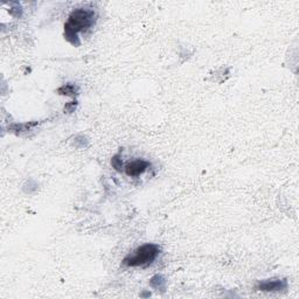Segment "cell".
<instances>
[{
    "mask_svg": "<svg viewBox=\"0 0 299 299\" xmlns=\"http://www.w3.org/2000/svg\"><path fill=\"white\" fill-rule=\"evenodd\" d=\"M150 166V163L143 159L133 160L131 163H129L125 166V173L129 177H138V175L143 174Z\"/></svg>",
    "mask_w": 299,
    "mask_h": 299,
    "instance_id": "cell-4",
    "label": "cell"
},
{
    "mask_svg": "<svg viewBox=\"0 0 299 299\" xmlns=\"http://www.w3.org/2000/svg\"><path fill=\"white\" fill-rule=\"evenodd\" d=\"M111 165L114 166V168H116L117 171H121V168L123 166L122 164V160L119 159V154H116L115 157H112L111 159Z\"/></svg>",
    "mask_w": 299,
    "mask_h": 299,
    "instance_id": "cell-7",
    "label": "cell"
},
{
    "mask_svg": "<svg viewBox=\"0 0 299 299\" xmlns=\"http://www.w3.org/2000/svg\"><path fill=\"white\" fill-rule=\"evenodd\" d=\"M257 289L265 291V292H270V291H284L287 289V282L285 279L280 278L261 280L257 284Z\"/></svg>",
    "mask_w": 299,
    "mask_h": 299,
    "instance_id": "cell-3",
    "label": "cell"
},
{
    "mask_svg": "<svg viewBox=\"0 0 299 299\" xmlns=\"http://www.w3.org/2000/svg\"><path fill=\"white\" fill-rule=\"evenodd\" d=\"M96 21V13L94 10L77 9L70 13L68 21L65 25V37L70 44L74 46H80L79 33L87 31L95 25Z\"/></svg>",
    "mask_w": 299,
    "mask_h": 299,
    "instance_id": "cell-1",
    "label": "cell"
},
{
    "mask_svg": "<svg viewBox=\"0 0 299 299\" xmlns=\"http://www.w3.org/2000/svg\"><path fill=\"white\" fill-rule=\"evenodd\" d=\"M150 285L152 286L154 290L164 291L165 287H166V279L164 278V276L156 275V276H153L152 278H151Z\"/></svg>",
    "mask_w": 299,
    "mask_h": 299,
    "instance_id": "cell-5",
    "label": "cell"
},
{
    "mask_svg": "<svg viewBox=\"0 0 299 299\" xmlns=\"http://www.w3.org/2000/svg\"><path fill=\"white\" fill-rule=\"evenodd\" d=\"M77 91H79V88L74 86V84H66V86H62L58 89V93L60 95H66V96H74V95H77Z\"/></svg>",
    "mask_w": 299,
    "mask_h": 299,
    "instance_id": "cell-6",
    "label": "cell"
},
{
    "mask_svg": "<svg viewBox=\"0 0 299 299\" xmlns=\"http://www.w3.org/2000/svg\"><path fill=\"white\" fill-rule=\"evenodd\" d=\"M160 252V248L157 244L147 243L137 248L132 254L123 259V264L126 266H147L153 263Z\"/></svg>",
    "mask_w": 299,
    "mask_h": 299,
    "instance_id": "cell-2",
    "label": "cell"
}]
</instances>
